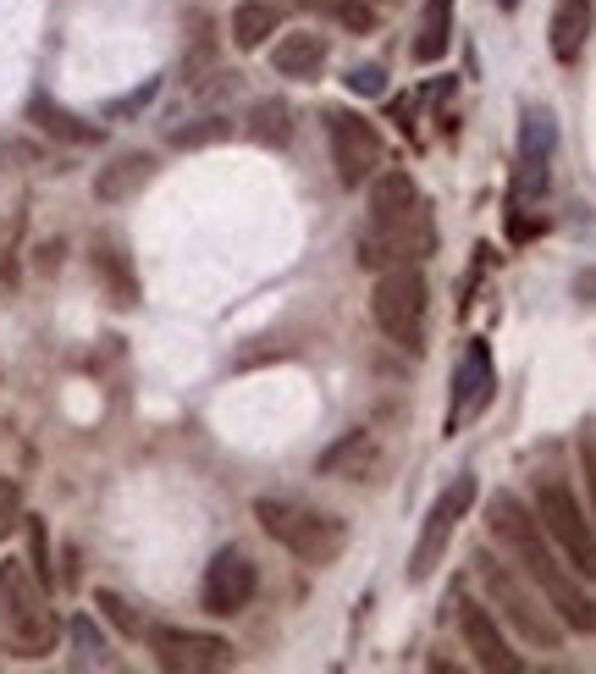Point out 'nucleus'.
I'll return each instance as SVG.
<instances>
[{"label": "nucleus", "mask_w": 596, "mask_h": 674, "mask_svg": "<svg viewBox=\"0 0 596 674\" xmlns=\"http://www.w3.org/2000/svg\"><path fill=\"white\" fill-rule=\"evenodd\" d=\"M149 177H155V156L133 150V156H117L111 167H100V177H95V194H100L106 205H122V199H133V194L145 188Z\"/></svg>", "instance_id": "obj_15"}, {"label": "nucleus", "mask_w": 596, "mask_h": 674, "mask_svg": "<svg viewBox=\"0 0 596 674\" xmlns=\"http://www.w3.org/2000/svg\"><path fill=\"white\" fill-rule=\"evenodd\" d=\"M22 525H28V569H33L39 586L50 592L56 575H50V536H44V519H28V514H22Z\"/></svg>", "instance_id": "obj_27"}, {"label": "nucleus", "mask_w": 596, "mask_h": 674, "mask_svg": "<svg viewBox=\"0 0 596 674\" xmlns=\"http://www.w3.org/2000/svg\"><path fill=\"white\" fill-rule=\"evenodd\" d=\"M337 470H348V476H359V482L376 470V448H370L365 432H354V437H342L337 448L320 454V476H337Z\"/></svg>", "instance_id": "obj_22"}, {"label": "nucleus", "mask_w": 596, "mask_h": 674, "mask_svg": "<svg viewBox=\"0 0 596 674\" xmlns=\"http://www.w3.org/2000/svg\"><path fill=\"white\" fill-rule=\"evenodd\" d=\"M33 122H39L44 133L67 139V145H100V128H89V122H78L72 111H61L50 95H33Z\"/></svg>", "instance_id": "obj_21"}, {"label": "nucleus", "mask_w": 596, "mask_h": 674, "mask_svg": "<svg viewBox=\"0 0 596 674\" xmlns=\"http://www.w3.org/2000/svg\"><path fill=\"white\" fill-rule=\"evenodd\" d=\"M271 67L282 78H315L326 67V39L320 33H282L271 44Z\"/></svg>", "instance_id": "obj_17"}, {"label": "nucleus", "mask_w": 596, "mask_h": 674, "mask_svg": "<svg viewBox=\"0 0 596 674\" xmlns=\"http://www.w3.org/2000/svg\"><path fill=\"white\" fill-rule=\"evenodd\" d=\"M232 133V122L227 117H199V122H188V128H177L171 133V150H199V145H221Z\"/></svg>", "instance_id": "obj_26"}, {"label": "nucleus", "mask_w": 596, "mask_h": 674, "mask_svg": "<svg viewBox=\"0 0 596 674\" xmlns=\"http://www.w3.org/2000/svg\"><path fill=\"white\" fill-rule=\"evenodd\" d=\"M72 647H78V653H83L89 664L100 658V631H95V620H83V614L72 620Z\"/></svg>", "instance_id": "obj_30"}, {"label": "nucleus", "mask_w": 596, "mask_h": 674, "mask_svg": "<svg viewBox=\"0 0 596 674\" xmlns=\"http://www.w3.org/2000/svg\"><path fill=\"white\" fill-rule=\"evenodd\" d=\"M458 631H464V642H469V653L486 664L491 674H519V653L503 642V631H497V620H491V608H480L475 597H458Z\"/></svg>", "instance_id": "obj_12"}, {"label": "nucleus", "mask_w": 596, "mask_h": 674, "mask_svg": "<svg viewBox=\"0 0 596 674\" xmlns=\"http://www.w3.org/2000/svg\"><path fill=\"white\" fill-rule=\"evenodd\" d=\"M145 642L155 664L171 674H205L232 664V647L221 636H199V631H177V625H145Z\"/></svg>", "instance_id": "obj_9"}, {"label": "nucleus", "mask_w": 596, "mask_h": 674, "mask_svg": "<svg viewBox=\"0 0 596 674\" xmlns=\"http://www.w3.org/2000/svg\"><path fill=\"white\" fill-rule=\"evenodd\" d=\"M149 95H155V83H145V89H139V95H133V100H111V106H106V117H122V111H128V117H133V111H139V106H145Z\"/></svg>", "instance_id": "obj_32"}, {"label": "nucleus", "mask_w": 596, "mask_h": 674, "mask_svg": "<svg viewBox=\"0 0 596 674\" xmlns=\"http://www.w3.org/2000/svg\"><path fill=\"white\" fill-rule=\"evenodd\" d=\"M0 636H6V647L17 658H44L61 642V620L44 603V586L28 569V558L0 564Z\"/></svg>", "instance_id": "obj_3"}, {"label": "nucleus", "mask_w": 596, "mask_h": 674, "mask_svg": "<svg viewBox=\"0 0 596 674\" xmlns=\"http://www.w3.org/2000/svg\"><path fill=\"white\" fill-rule=\"evenodd\" d=\"M249 139L266 150H288L294 145V106L288 100H260L249 111Z\"/></svg>", "instance_id": "obj_20"}, {"label": "nucleus", "mask_w": 596, "mask_h": 674, "mask_svg": "<svg viewBox=\"0 0 596 674\" xmlns=\"http://www.w3.org/2000/svg\"><path fill=\"white\" fill-rule=\"evenodd\" d=\"M255 586H260L255 564H249L238 547H227V553H216V564H210V575H205V608H210L216 620H238V614L255 603Z\"/></svg>", "instance_id": "obj_11"}, {"label": "nucleus", "mask_w": 596, "mask_h": 674, "mask_svg": "<svg viewBox=\"0 0 596 674\" xmlns=\"http://www.w3.org/2000/svg\"><path fill=\"white\" fill-rule=\"evenodd\" d=\"M431 249H437V221L415 177L404 167H381L370 177V227L359 238V260L370 271H387V266H415Z\"/></svg>", "instance_id": "obj_2"}, {"label": "nucleus", "mask_w": 596, "mask_h": 674, "mask_svg": "<svg viewBox=\"0 0 596 674\" xmlns=\"http://www.w3.org/2000/svg\"><path fill=\"white\" fill-rule=\"evenodd\" d=\"M370 316L376 327L393 337L404 354H420L426 348V316H431V288L415 266H387L376 271V288H370Z\"/></svg>", "instance_id": "obj_6"}, {"label": "nucleus", "mask_w": 596, "mask_h": 674, "mask_svg": "<svg viewBox=\"0 0 596 674\" xmlns=\"http://www.w3.org/2000/svg\"><path fill=\"white\" fill-rule=\"evenodd\" d=\"M22 531V487L11 476H0V542Z\"/></svg>", "instance_id": "obj_29"}, {"label": "nucleus", "mask_w": 596, "mask_h": 674, "mask_svg": "<svg viewBox=\"0 0 596 674\" xmlns=\"http://www.w3.org/2000/svg\"><path fill=\"white\" fill-rule=\"evenodd\" d=\"M277 22H282V11H277L271 0H244V6L232 11V44H238V50H260V44L277 33Z\"/></svg>", "instance_id": "obj_19"}, {"label": "nucleus", "mask_w": 596, "mask_h": 674, "mask_svg": "<svg viewBox=\"0 0 596 674\" xmlns=\"http://www.w3.org/2000/svg\"><path fill=\"white\" fill-rule=\"evenodd\" d=\"M89 266H95V277L106 283V299H111V305H139V277H133L128 255H122L111 238H95Z\"/></svg>", "instance_id": "obj_16"}, {"label": "nucleus", "mask_w": 596, "mask_h": 674, "mask_svg": "<svg viewBox=\"0 0 596 674\" xmlns=\"http://www.w3.org/2000/svg\"><path fill=\"white\" fill-rule=\"evenodd\" d=\"M22 232H28V216H22V210L0 216V283H17V255H22Z\"/></svg>", "instance_id": "obj_25"}, {"label": "nucleus", "mask_w": 596, "mask_h": 674, "mask_svg": "<svg viewBox=\"0 0 596 674\" xmlns=\"http://www.w3.org/2000/svg\"><path fill=\"white\" fill-rule=\"evenodd\" d=\"M486 404H491V354H486V343H469L464 359H458V376H453V415H447V432H458L464 415H469V409L480 415Z\"/></svg>", "instance_id": "obj_14"}, {"label": "nucleus", "mask_w": 596, "mask_h": 674, "mask_svg": "<svg viewBox=\"0 0 596 674\" xmlns=\"http://www.w3.org/2000/svg\"><path fill=\"white\" fill-rule=\"evenodd\" d=\"M475 581H480V592H486V608H497L530 647H558V642H564V625L542 608L536 586H530L514 564H503L497 553H475Z\"/></svg>", "instance_id": "obj_4"}, {"label": "nucleus", "mask_w": 596, "mask_h": 674, "mask_svg": "<svg viewBox=\"0 0 596 674\" xmlns=\"http://www.w3.org/2000/svg\"><path fill=\"white\" fill-rule=\"evenodd\" d=\"M326 139H331V161H337L342 188H365L376 171L387 167V145H381V133H376L359 111L331 106V111H326Z\"/></svg>", "instance_id": "obj_8"}, {"label": "nucleus", "mask_w": 596, "mask_h": 674, "mask_svg": "<svg viewBox=\"0 0 596 674\" xmlns=\"http://www.w3.org/2000/svg\"><path fill=\"white\" fill-rule=\"evenodd\" d=\"M188 56H182V83H205L210 72H216V33H210V22L193 11L188 17Z\"/></svg>", "instance_id": "obj_23"}, {"label": "nucleus", "mask_w": 596, "mask_h": 674, "mask_svg": "<svg viewBox=\"0 0 596 674\" xmlns=\"http://www.w3.org/2000/svg\"><path fill=\"white\" fill-rule=\"evenodd\" d=\"M255 519L271 542H282L298 564H337L342 547H348V525L337 514H320V508H298L282 498H260Z\"/></svg>", "instance_id": "obj_5"}, {"label": "nucleus", "mask_w": 596, "mask_h": 674, "mask_svg": "<svg viewBox=\"0 0 596 674\" xmlns=\"http://www.w3.org/2000/svg\"><path fill=\"white\" fill-rule=\"evenodd\" d=\"M486 525H491V536L514 553V569L547 597V608L558 614V625H569V631H592L596 614H592V586L580 581V575H569L564 569V558H558V547L547 542V531L536 525V514L519 504L514 493H497L491 504H486Z\"/></svg>", "instance_id": "obj_1"}, {"label": "nucleus", "mask_w": 596, "mask_h": 674, "mask_svg": "<svg viewBox=\"0 0 596 674\" xmlns=\"http://www.w3.org/2000/svg\"><path fill=\"white\" fill-rule=\"evenodd\" d=\"M348 89H354V95H381V89H387V72H381V67H354V72H348Z\"/></svg>", "instance_id": "obj_31"}, {"label": "nucleus", "mask_w": 596, "mask_h": 674, "mask_svg": "<svg viewBox=\"0 0 596 674\" xmlns=\"http://www.w3.org/2000/svg\"><path fill=\"white\" fill-rule=\"evenodd\" d=\"M553 150H558V122H553V111L530 106L525 122H519V188H525V194H542V188H547Z\"/></svg>", "instance_id": "obj_13"}, {"label": "nucleus", "mask_w": 596, "mask_h": 674, "mask_svg": "<svg viewBox=\"0 0 596 674\" xmlns=\"http://www.w3.org/2000/svg\"><path fill=\"white\" fill-rule=\"evenodd\" d=\"M447 39H453V0H431V11H426V33L415 39V61H437L447 50Z\"/></svg>", "instance_id": "obj_24"}, {"label": "nucleus", "mask_w": 596, "mask_h": 674, "mask_svg": "<svg viewBox=\"0 0 596 674\" xmlns=\"http://www.w3.org/2000/svg\"><path fill=\"white\" fill-rule=\"evenodd\" d=\"M586 33H592V0H564L553 11V56L569 67L586 50Z\"/></svg>", "instance_id": "obj_18"}, {"label": "nucleus", "mask_w": 596, "mask_h": 674, "mask_svg": "<svg viewBox=\"0 0 596 674\" xmlns=\"http://www.w3.org/2000/svg\"><path fill=\"white\" fill-rule=\"evenodd\" d=\"M536 525L547 531V542L575 564V575L580 581H592L596 575V536H592V514L580 508V498L569 493V482H558V476H542L536 482Z\"/></svg>", "instance_id": "obj_7"}, {"label": "nucleus", "mask_w": 596, "mask_h": 674, "mask_svg": "<svg viewBox=\"0 0 596 674\" xmlns=\"http://www.w3.org/2000/svg\"><path fill=\"white\" fill-rule=\"evenodd\" d=\"M95 608H100L122 636H145V620H139V608H133L128 597H117V592H95Z\"/></svg>", "instance_id": "obj_28"}, {"label": "nucleus", "mask_w": 596, "mask_h": 674, "mask_svg": "<svg viewBox=\"0 0 596 674\" xmlns=\"http://www.w3.org/2000/svg\"><path fill=\"white\" fill-rule=\"evenodd\" d=\"M469 504H475V482H469V476H453L447 493L431 504V514H426V531H420L415 558H409V581H431V569H437V558H443V547H447V536H453V525L469 514Z\"/></svg>", "instance_id": "obj_10"}]
</instances>
